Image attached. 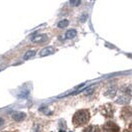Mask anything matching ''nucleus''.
<instances>
[{"instance_id": "ddd939ff", "label": "nucleus", "mask_w": 132, "mask_h": 132, "mask_svg": "<svg viewBox=\"0 0 132 132\" xmlns=\"http://www.w3.org/2000/svg\"><path fill=\"white\" fill-rule=\"evenodd\" d=\"M93 89H94V86H92V87H89V88H87V89H86V94H89V93H93Z\"/></svg>"}, {"instance_id": "f8f14e48", "label": "nucleus", "mask_w": 132, "mask_h": 132, "mask_svg": "<svg viewBox=\"0 0 132 132\" xmlns=\"http://www.w3.org/2000/svg\"><path fill=\"white\" fill-rule=\"evenodd\" d=\"M33 55H35V52L34 51H30L28 54H26V57H25V59H28V58H30V57H32Z\"/></svg>"}, {"instance_id": "39448f33", "label": "nucleus", "mask_w": 132, "mask_h": 132, "mask_svg": "<svg viewBox=\"0 0 132 132\" xmlns=\"http://www.w3.org/2000/svg\"><path fill=\"white\" fill-rule=\"evenodd\" d=\"M121 117L124 120L132 117V107H124L123 109H121Z\"/></svg>"}, {"instance_id": "dca6fc26", "label": "nucleus", "mask_w": 132, "mask_h": 132, "mask_svg": "<svg viewBox=\"0 0 132 132\" xmlns=\"http://www.w3.org/2000/svg\"><path fill=\"white\" fill-rule=\"evenodd\" d=\"M123 132H131V131H130V130H128V129H126V130H124Z\"/></svg>"}, {"instance_id": "7ed1b4c3", "label": "nucleus", "mask_w": 132, "mask_h": 132, "mask_svg": "<svg viewBox=\"0 0 132 132\" xmlns=\"http://www.w3.org/2000/svg\"><path fill=\"white\" fill-rule=\"evenodd\" d=\"M103 132H119V126L112 121H107L102 127Z\"/></svg>"}, {"instance_id": "0eeeda50", "label": "nucleus", "mask_w": 132, "mask_h": 132, "mask_svg": "<svg viewBox=\"0 0 132 132\" xmlns=\"http://www.w3.org/2000/svg\"><path fill=\"white\" fill-rule=\"evenodd\" d=\"M54 52H55V49H54L53 47H47V48L43 49V50L40 52V56H42V57L48 56V55H50V54H53Z\"/></svg>"}, {"instance_id": "f3484780", "label": "nucleus", "mask_w": 132, "mask_h": 132, "mask_svg": "<svg viewBox=\"0 0 132 132\" xmlns=\"http://www.w3.org/2000/svg\"><path fill=\"white\" fill-rule=\"evenodd\" d=\"M4 132H18V131H4Z\"/></svg>"}, {"instance_id": "1a4fd4ad", "label": "nucleus", "mask_w": 132, "mask_h": 132, "mask_svg": "<svg viewBox=\"0 0 132 132\" xmlns=\"http://www.w3.org/2000/svg\"><path fill=\"white\" fill-rule=\"evenodd\" d=\"M76 35H77V31L72 29V30H69L66 33V38L67 39H73V38H75Z\"/></svg>"}, {"instance_id": "6e6552de", "label": "nucleus", "mask_w": 132, "mask_h": 132, "mask_svg": "<svg viewBox=\"0 0 132 132\" xmlns=\"http://www.w3.org/2000/svg\"><path fill=\"white\" fill-rule=\"evenodd\" d=\"M82 132H100V129L98 126L96 125H89L86 127Z\"/></svg>"}, {"instance_id": "f03ea898", "label": "nucleus", "mask_w": 132, "mask_h": 132, "mask_svg": "<svg viewBox=\"0 0 132 132\" xmlns=\"http://www.w3.org/2000/svg\"><path fill=\"white\" fill-rule=\"evenodd\" d=\"M132 96V88L131 86H121V93L118 95L116 99V103L118 104H127Z\"/></svg>"}, {"instance_id": "f257e3e1", "label": "nucleus", "mask_w": 132, "mask_h": 132, "mask_svg": "<svg viewBox=\"0 0 132 132\" xmlns=\"http://www.w3.org/2000/svg\"><path fill=\"white\" fill-rule=\"evenodd\" d=\"M90 119V113L86 109L78 110L73 116V124L76 127H79L86 124Z\"/></svg>"}, {"instance_id": "2eb2a0df", "label": "nucleus", "mask_w": 132, "mask_h": 132, "mask_svg": "<svg viewBox=\"0 0 132 132\" xmlns=\"http://www.w3.org/2000/svg\"><path fill=\"white\" fill-rule=\"evenodd\" d=\"M79 2H72V4H79Z\"/></svg>"}, {"instance_id": "4468645a", "label": "nucleus", "mask_w": 132, "mask_h": 132, "mask_svg": "<svg viewBox=\"0 0 132 132\" xmlns=\"http://www.w3.org/2000/svg\"><path fill=\"white\" fill-rule=\"evenodd\" d=\"M129 128H130V129H132V122L129 124Z\"/></svg>"}, {"instance_id": "423d86ee", "label": "nucleus", "mask_w": 132, "mask_h": 132, "mask_svg": "<svg viewBox=\"0 0 132 132\" xmlns=\"http://www.w3.org/2000/svg\"><path fill=\"white\" fill-rule=\"evenodd\" d=\"M116 92H117V88H116V86H109L108 88H107V90H106L105 93V96H108V97H110V98H112L114 97L115 95H116Z\"/></svg>"}, {"instance_id": "9d476101", "label": "nucleus", "mask_w": 132, "mask_h": 132, "mask_svg": "<svg viewBox=\"0 0 132 132\" xmlns=\"http://www.w3.org/2000/svg\"><path fill=\"white\" fill-rule=\"evenodd\" d=\"M68 25H69V21H68V20H63V21L59 22L58 27H60V28H65V27H67Z\"/></svg>"}, {"instance_id": "20e7f679", "label": "nucleus", "mask_w": 132, "mask_h": 132, "mask_svg": "<svg viewBox=\"0 0 132 132\" xmlns=\"http://www.w3.org/2000/svg\"><path fill=\"white\" fill-rule=\"evenodd\" d=\"M100 112L106 117H112L114 109L111 104H104L100 107Z\"/></svg>"}, {"instance_id": "9b49d317", "label": "nucleus", "mask_w": 132, "mask_h": 132, "mask_svg": "<svg viewBox=\"0 0 132 132\" xmlns=\"http://www.w3.org/2000/svg\"><path fill=\"white\" fill-rule=\"evenodd\" d=\"M44 39H47V37L45 35H41L39 37H36V38L34 39V41H35V42H41V41H45Z\"/></svg>"}]
</instances>
